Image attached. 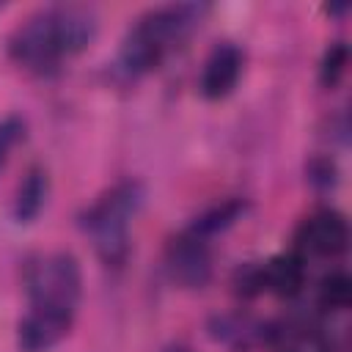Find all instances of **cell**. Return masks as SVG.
Instances as JSON below:
<instances>
[{"label": "cell", "instance_id": "cell-1", "mask_svg": "<svg viewBox=\"0 0 352 352\" xmlns=\"http://www.w3.org/2000/svg\"><path fill=\"white\" fill-rule=\"evenodd\" d=\"M28 311L16 322L19 352H50L72 330L82 300V267L69 250L36 253L22 264Z\"/></svg>", "mask_w": 352, "mask_h": 352}, {"label": "cell", "instance_id": "cell-2", "mask_svg": "<svg viewBox=\"0 0 352 352\" xmlns=\"http://www.w3.org/2000/svg\"><path fill=\"white\" fill-rule=\"evenodd\" d=\"M99 33V16L91 6L52 3L25 16L8 36V58L36 74L52 77L60 66L85 52Z\"/></svg>", "mask_w": 352, "mask_h": 352}, {"label": "cell", "instance_id": "cell-3", "mask_svg": "<svg viewBox=\"0 0 352 352\" xmlns=\"http://www.w3.org/2000/svg\"><path fill=\"white\" fill-rule=\"evenodd\" d=\"M206 3H170L140 14L124 33L116 66L124 77H143L154 72L176 47H182L192 30L201 28Z\"/></svg>", "mask_w": 352, "mask_h": 352}, {"label": "cell", "instance_id": "cell-4", "mask_svg": "<svg viewBox=\"0 0 352 352\" xmlns=\"http://www.w3.org/2000/svg\"><path fill=\"white\" fill-rule=\"evenodd\" d=\"M143 201H146L143 182L121 179L80 212V228L94 245L102 264L124 267V261L129 258V248H132L129 231L138 212L143 209Z\"/></svg>", "mask_w": 352, "mask_h": 352}, {"label": "cell", "instance_id": "cell-5", "mask_svg": "<svg viewBox=\"0 0 352 352\" xmlns=\"http://www.w3.org/2000/svg\"><path fill=\"white\" fill-rule=\"evenodd\" d=\"M349 248V223L346 214L333 206H319L300 220L294 231L292 250L308 258H338Z\"/></svg>", "mask_w": 352, "mask_h": 352}, {"label": "cell", "instance_id": "cell-6", "mask_svg": "<svg viewBox=\"0 0 352 352\" xmlns=\"http://www.w3.org/2000/svg\"><path fill=\"white\" fill-rule=\"evenodd\" d=\"M165 272L182 289H204L212 280V248L206 239L182 228L165 245Z\"/></svg>", "mask_w": 352, "mask_h": 352}, {"label": "cell", "instance_id": "cell-7", "mask_svg": "<svg viewBox=\"0 0 352 352\" xmlns=\"http://www.w3.org/2000/svg\"><path fill=\"white\" fill-rule=\"evenodd\" d=\"M245 72V50L236 41H217L209 55L204 58L201 77H198V91L209 102H220L234 94L239 85V77Z\"/></svg>", "mask_w": 352, "mask_h": 352}, {"label": "cell", "instance_id": "cell-8", "mask_svg": "<svg viewBox=\"0 0 352 352\" xmlns=\"http://www.w3.org/2000/svg\"><path fill=\"white\" fill-rule=\"evenodd\" d=\"M258 264V280H261V294H275V297H283V300H292L297 297L302 289H305V258L297 256L294 250H286V253H275L264 261H256Z\"/></svg>", "mask_w": 352, "mask_h": 352}, {"label": "cell", "instance_id": "cell-9", "mask_svg": "<svg viewBox=\"0 0 352 352\" xmlns=\"http://www.w3.org/2000/svg\"><path fill=\"white\" fill-rule=\"evenodd\" d=\"M47 198H50V173L41 165H30L25 170V176L19 179L14 198H11L14 223H19V226L33 223L41 214V209L47 206Z\"/></svg>", "mask_w": 352, "mask_h": 352}, {"label": "cell", "instance_id": "cell-10", "mask_svg": "<svg viewBox=\"0 0 352 352\" xmlns=\"http://www.w3.org/2000/svg\"><path fill=\"white\" fill-rule=\"evenodd\" d=\"M209 333L214 341L231 349H250L253 344H267V324L253 322L242 314H223L209 322Z\"/></svg>", "mask_w": 352, "mask_h": 352}, {"label": "cell", "instance_id": "cell-11", "mask_svg": "<svg viewBox=\"0 0 352 352\" xmlns=\"http://www.w3.org/2000/svg\"><path fill=\"white\" fill-rule=\"evenodd\" d=\"M248 212V201L245 198H226L209 209H204L201 214H195L187 226V231H192L201 239H212L217 234H226L231 226H236L242 220V214Z\"/></svg>", "mask_w": 352, "mask_h": 352}, {"label": "cell", "instance_id": "cell-12", "mask_svg": "<svg viewBox=\"0 0 352 352\" xmlns=\"http://www.w3.org/2000/svg\"><path fill=\"white\" fill-rule=\"evenodd\" d=\"M349 297H352V280L344 270H333L327 272L319 286H316V308L322 314H338L349 308Z\"/></svg>", "mask_w": 352, "mask_h": 352}, {"label": "cell", "instance_id": "cell-13", "mask_svg": "<svg viewBox=\"0 0 352 352\" xmlns=\"http://www.w3.org/2000/svg\"><path fill=\"white\" fill-rule=\"evenodd\" d=\"M346 66H349V47L346 41H333L324 55H322V63H319V82L324 88H336L344 74H346Z\"/></svg>", "mask_w": 352, "mask_h": 352}, {"label": "cell", "instance_id": "cell-14", "mask_svg": "<svg viewBox=\"0 0 352 352\" xmlns=\"http://www.w3.org/2000/svg\"><path fill=\"white\" fill-rule=\"evenodd\" d=\"M305 182L314 190H319V192L336 190V184H338V165H336V160L327 157V154H314L305 162Z\"/></svg>", "mask_w": 352, "mask_h": 352}, {"label": "cell", "instance_id": "cell-15", "mask_svg": "<svg viewBox=\"0 0 352 352\" xmlns=\"http://www.w3.org/2000/svg\"><path fill=\"white\" fill-rule=\"evenodd\" d=\"M25 132H28V121L22 116L8 113V116L0 118V173H3V168H6V162L11 157V151H14V146L25 140Z\"/></svg>", "mask_w": 352, "mask_h": 352}, {"label": "cell", "instance_id": "cell-16", "mask_svg": "<svg viewBox=\"0 0 352 352\" xmlns=\"http://www.w3.org/2000/svg\"><path fill=\"white\" fill-rule=\"evenodd\" d=\"M165 352H192L187 344H170V346H165Z\"/></svg>", "mask_w": 352, "mask_h": 352}]
</instances>
